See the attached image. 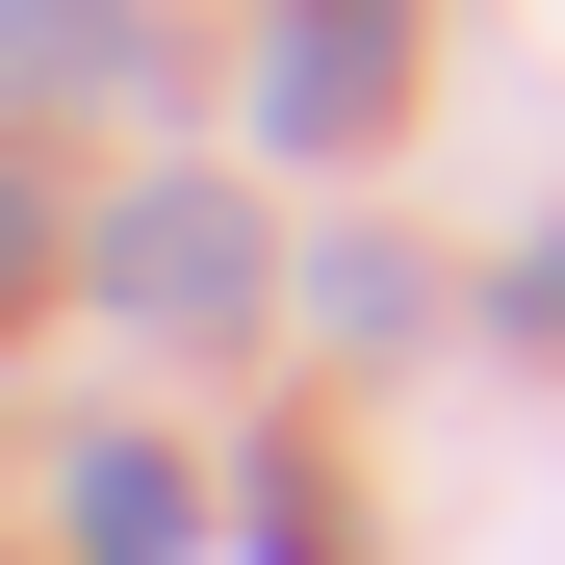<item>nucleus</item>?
<instances>
[{"mask_svg": "<svg viewBox=\"0 0 565 565\" xmlns=\"http://www.w3.org/2000/svg\"><path fill=\"white\" fill-rule=\"evenodd\" d=\"M129 309H232V206H129Z\"/></svg>", "mask_w": 565, "mask_h": 565, "instance_id": "nucleus-2", "label": "nucleus"}, {"mask_svg": "<svg viewBox=\"0 0 565 565\" xmlns=\"http://www.w3.org/2000/svg\"><path fill=\"white\" fill-rule=\"evenodd\" d=\"M386 104V0H282V129H360Z\"/></svg>", "mask_w": 565, "mask_h": 565, "instance_id": "nucleus-1", "label": "nucleus"}]
</instances>
